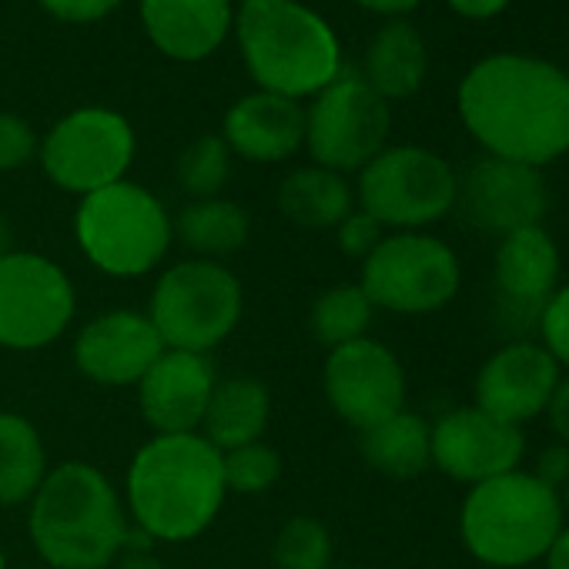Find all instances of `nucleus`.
<instances>
[{"label":"nucleus","instance_id":"obj_1","mask_svg":"<svg viewBox=\"0 0 569 569\" xmlns=\"http://www.w3.org/2000/svg\"><path fill=\"white\" fill-rule=\"evenodd\" d=\"M456 108L489 158L542 171L569 154V74L542 58H482L466 71Z\"/></svg>","mask_w":569,"mask_h":569},{"label":"nucleus","instance_id":"obj_2","mask_svg":"<svg viewBox=\"0 0 569 569\" xmlns=\"http://www.w3.org/2000/svg\"><path fill=\"white\" fill-rule=\"evenodd\" d=\"M121 499L141 539L191 542L211 529L228 499L221 452L201 432L151 436L128 462Z\"/></svg>","mask_w":569,"mask_h":569},{"label":"nucleus","instance_id":"obj_3","mask_svg":"<svg viewBox=\"0 0 569 569\" xmlns=\"http://www.w3.org/2000/svg\"><path fill=\"white\" fill-rule=\"evenodd\" d=\"M28 536L51 569H111L138 532L121 489L98 466L68 459L28 502Z\"/></svg>","mask_w":569,"mask_h":569},{"label":"nucleus","instance_id":"obj_4","mask_svg":"<svg viewBox=\"0 0 569 569\" xmlns=\"http://www.w3.org/2000/svg\"><path fill=\"white\" fill-rule=\"evenodd\" d=\"M231 34L258 91L299 104L346 71L339 34L302 0H241Z\"/></svg>","mask_w":569,"mask_h":569},{"label":"nucleus","instance_id":"obj_5","mask_svg":"<svg viewBox=\"0 0 569 569\" xmlns=\"http://www.w3.org/2000/svg\"><path fill=\"white\" fill-rule=\"evenodd\" d=\"M556 489L542 486L529 469H512L469 486L459 506V539L466 552L492 569H522L539 562L566 526Z\"/></svg>","mask_w":569,"mask_h":569},{"label":"nucleus","instance_id":"obj_6","mask_svg":"<svg viewBox=\"0 0 569 569\" xmlns=\"http://www.w3.org/2000/svg\"><path fill=\"white\" fill-rule=\"evenodd\" d=\"M74 241L91 268L134 281L164 264L174 244V218L151 188L124 178L78 198Z\"/></svg>","mask_w":569,"mask_h":569},{"label":"nucleus","instance_id":"obj_7","mask_svg":"<svg viewBox=\"0 0 569 569\" xmlns=\"http://www.w3.org/2000/svg\"><path fill=\"white\" fill-rule=\"evenodd\" d=\"M144 316L164 349L211 356L244 316V284L224 261L181 258L158 271Z\"/></svg>","mask_w":569,"mask_h":569},{"label":"nucleus","instance_id":"obj_8","mask_svg":"<svg viewBox=\"0 0 569 569\" xmlns=\"http://www.w3.org/2000/svg\"><path fill=\"white\" fill-rule=\"evenodd\" d=\"M456 168L419 144H386L356 178V204L386 231H426L456 211Z\"/></svg>","mask_w":569,"mask_h":569},{"label":"nucleus","instance_id":"obj_9","mask_svg":"<svg viewBox=\"0 0 569 569\" xmlns=\"http://www.w3.org/2000/svg\"><path fill=\"white\" fill-rule=\"evenodd\" d=\"M359 284L376 312L432 316L459 296L462 264L452 244L429 231H389L362 261Z\"/></svg>","mask_w":569,"mask_h":569},{"label":"nucleus","instance_id":"obj_10","mask_svg":"<svg viewBox=\"0 0 569 569\" xmlns=\"http://www.w3.org/2000/svg\"><path fill=\"white\" fill-rule=\"evenodd\" d=\"M138 158L134 124L114 108H78L48 128L38 148L41 171L68 194H94L128 178Z\"/></svg>","mask_w":569,"mask_h":569},{"label":"nucleus","instance_id":"obj_11","mask_svg":"<svg viewBox=\"0 0 569 569\" xmlns=\"http://www.w3.org/2000/svg\"><path fill=\"white\" fill-rule=\"evenodd\" d=\"M78 316V289L61 261L11 248L0 254V349L41 352L54 346Z\"/></svg>","mask_w":569,"mask_h":569},{"label":"nucleus","instance_id":"obj_12","mask_svg":"<svg viewBox=\"0 0 569 569\" xmlns=\"http://www.w3.org/2000/svg\"><path fill=\"white\" fill-rule=\"evenodd\" d=\"M389 101H382L352 68L306 108V151L312 164L339 174H359L389 144Z\"/></svg>","mask_w":569,"mask_h":569},{"label":"nucleus","instance_id":"obj_13","mask_svg":"<svg viewBox=\"0 0 569 569\" xmlns=\"http://www.w3.org/2000/svg\"><path fill=\"white\" fill-rule=\"evenodd\" d=\"M322 392L332 412L349 429L366 432L376 422L406 409L409 382L399 356L386 342L366 336L326 356Z\"/></svg>","mask_w":569,"mask_h":569},{"label":"nucleus","instance_id":"obj_14","mask_svg":"<svg viewBox=\"0 0 569 569\" xmlns=\"http://www.w3.org/2000/svg\"><path fill=\"white\" fill-rule=\"evenodd\" d=\"M559 248L542 224H529L499 238L492 258L496 312L499 322L509 326L512 339H526V329H536L542 306L559 289Z\"/></svg>","mask_w":569,"mask_h":569},{"label":"nucleus","instance_id":"obj_15","mask_svg":"<svg viewBox=\"0 0 569 569\" xmlns=\"http://www.w3.org/2000/svg\"><path fill=\"white\" fill-rule=\"evenodd\" d=\"M456 208L476 231L502 238L509 231L542 224L549 188L539 168L486 154L459 174Z\"/></svg>","mask_w":569,"mask_h":569},{"label":"nucleus","instance_id":"obj_16","mask_svg":"<svg viewBox=\"0 0 569 569\" xmlns=\"http://www.w3.org/2000/svg\"><path fill=\"white\" fill-rule=\"evenodd\" d=\"M526 456V432L499 422L476 406L449 409L432 422V466L462 482L479 486L502 472L519 469Z\"/></svg>","mask_w":569,"mask_h":569},{"label":"nucleus","instance_id":"obj_17","mask_svg":"<svg viewBox=\"0 0 569 569\" xmlns=\"http://www.w3.org/2000/svg\"><path fill=\"white\" fill-rule=\"evenodd\" d=\"M161 352L164 346L151 319L138 309L91 316L71 342L74 369L101 389H134Z\"/></svg>","mask_w":569,"mask_h":569},{"label":"nucleus","instance_id":"obj_18","mask_svg":"<svg viewBox=\"0 0 569 569\" xmlns=\"http://www.w3.org/2000/svg\"><path fill=\"white\" fill-rule=\"evenodd\" d=\"M562 379L552 356L532 339H512L499 346L476 372L472 406L499 422L526 426L546 412V402Z\"/></svg>","mask_w":569,"mask_h":569},{"label":"nucleus","instance_id":"obj_19","mask_svg":"<svg viewBox=\"0 0 569 569\" xmlns=\"http://www.w3.org/2000/svg\"><path fill=\"white\" fill-rule=\"evenodd\" d=\"M218 379L211 356L164 349L134 386L141 419L154 436L198 432Z\"/></svg>","mask_w":569,"mask_h":569},{"label":"nucleus","instance_id":"obj_20","mask_svg":"<svg viewBox=\"0 0 569 569\" xmlns=\"http://www.w3.org/2000/svg\"><path fill=\"white\" fill-rule=\"evenodd\" d=\"M221 138L231 158L281 164L306 148V108L292 98L251 91L228 108Z\"/></svg>","mask_w":569,"mask_h":569},{"label":"nucleus","instance_id":"obj_21","mask_svg":"<svg viewBox=\"0 0 569 569\" xmlns=\"http://www.w3.org/2000/svg\"><path fill=\"white\" fill-rule=\"evenodd\" d=\"M148 41L171 61L194 64L211 58L234 24L231 0H141Z\"/></svg>","mask_w":569,"mask_h":569},{"label":"nucleus","instance_id":"obj_22","mask_svg":"<svg viewBox=\"0 0 569 569\" xmlns=\"http://www.w3.org/2000/svg\"><path fill=\"white\" fill-rule=\"evenodd\" d=\"M268 422H271V389L258 376H228L218 379L198 432L218 452H228L264 439Z\"/></svg>","mask_w":569,"mask_h":569},{"label":"nucleus","instance_id":"obj_23","mask_svg":"<svg viewBox=\"0 0 569 569\" xmlns=\"http://www.w3.org/2000/svg\"><path fill=\"white\" fill-rule=\"evenodd\" d=\"M426 71L429 51L422 34L409 21H389L369 41L359 74L382 101H406L426 84Z\"/></svg>","mask_w":569,"mask_h":569},{"label":"nucleus","instance_id":"obj_24","mask_svg":"<svg viewBox=\"0 0 569 569\" xmlns=\"http://www.w3.org/2000/svg\"><path fill=\"white\" fill-rule=\"evenodd\" d=\"M352 208L356 184L349 181V174L319 164L292 168L278 184V211L309 231H336Z\"/></svg>","mask_w":569,"mask_h":569},{"label":"nucleus","instance_id":"obj_25","mask_svg":"<svg viewBox=\"0 0 569 569\" xmlns=\"http://www.w3.org/2000/svg\"><path fill=\"white\" fill-rule=\"evenodd\" d=\"M362 459L389 479H416L432 466V422L412 409L359 432Z\"/></svg>","mask_w":569,"mask_h":569},{"label":"nucleus","instance_id":"obj_26","mask_svg":"<svg viewBox=\"0 0 569 569\" xmlns=\"http://www.w3.org/2000/svg\"><path fill=\"white\" fill-rule=\"evenodd\" d=\"M251 238V214L218 194V198H194L174 214V241H181L191 258L224 261L238 254Z\"/></svg>","mask_w":569,"mask_h":569},{"label":"nucleus","instance_id":"obj_27","mask_svg":"<svg viewBox=\"0 0 569 569\" xmlns=\"http://www.w3.org/2000/svg\"><path fill=\"white\" fill-rule=\"evenodd\" d=\"M48 446L41 429L11 409H0V506H28L48 479Z\"/></svg>","mask_w":569,"mask_h":569},{"label":"nucleus","instance_id":"obj_28","mask_svg":"<svg viewBox=\"0 0 569 569\" xmlns=\"http://www.w3.org/2000/svg\"><path fill=\"white\" fill-rule=\"evenodd\" d=\"M372 319H376V306L362 292V284L342 281V284H329L326 292L316 296L309 309V332L326 352H332L339 346L366 339Z\"/></svg>","mask_w":569,"mask_h":569},{"label":"nucleus","instance_id":"obj_29","mask_svg":"<svg viewBox=\"0 0 569 569\" xmlns=\"http://www.w3.org/2000/svg\"><path fill=\"white\" fill-rule=\"evenodd\" d=\"M271 562L274 569H336L332 529L312 512L289 516L271 539Z\"/></svg>","mask_w":569,"mask_h":569},{"label":"nucleus","instance_id":"obj_30","mask_svg":"<svg viewBox=\"0 0 569 569\" xmlns=\"http://www.w3.org/2000/svg\"><path fill=\"white\" fill-rule=\"evenodd\" d=\"M178 188L194 198H218L231 178V151L221 134H201L194 138L174 164Z\"/></svg>","mask_w":569,"mask_h":569},{"label":"nucleus","instance_id":"obj_31","mask_svg":"<svg viewBox=\"0 0 569 569\" xmlns=\"http://www.w3.org/2000/svg\"><path fill=\"white\" fill-rule=\"evenodd\" d=\"M221 472H224V486L228 496H261L268 489L278 486L281 479V456L274 446H268L264 439L238 446L221 452Z\"/></svg>","mask_w":569,"mask_h":569},{"label":"nucleus","instance_id":"obj_32","mask_svg":"<svg viewBox=\"0 0 569 569\" xmlns=\"http://www.w3.org/2000/svg\"><path fill=\"white\" fill-rule=\"evenodd\" d=\"M536 336L539 346L552 356V362L569 372V284H559L542 306L536 319Z\"/></svg>","mask_w":569,"mask_h":569},{"label":"nucleus","instance_id":"obj_33","mask_svg":"<svg viewBox=\"0 0 569 569\" xmlns=\"http://www.w3.org/2000/svg\"><path fill=\"white\" fill-rule=\"evenodd\" d=\"M38 131L14 111H0V171H21L38 158Z\"/></svg>","mask_w":569,"mask_h":569},{"label":"nucleus","instance_id":"obj_34","mask_svg":"<svg viewBox=\"0 0 569 569\" xmlns=\"http://www.w3.org/2000/svg\"><path fill=\"white\" fill-rule=\"evenodd\" d=\"M389 231L369 214V211H362L359 204L342 218V224L336 228V241H339V251L346 254V258H352V261H366L372 251H376V244L386 238Z\"/></svg>","mask_w":569,"mask_h":569},{"label":"nucleus","instance_id":"obj_35","mask_svg":"<svg viewBox=\"0 0 569 569\" xmlns=\"http://www.w3.org/2000/svg\"><path fill=\"white\" fill-rule=\"evenodd\" d=\"M38 8L61 24H98L121 8V0H38Z\"/></svg>","mask_w":569,"mask_h":569},{"label":"nucleus","instance_id":"obj_36","mask_svg":"<svg viewBox=\"0 0 569 569\" xmlns=\"http://www.w3.org/2000/svg\"><path fill=\"white\" fill-rule=\"evenodd\" d=\"M529 472H532L542 486L562 492L566 482H569V446H562V442L546 446V449L536 456V466H532Z\"/></svg>","mask_w":569,"mask_h":569},{"label":"nucleus","instance_id":"obj_37","mask_svg":"<svg viewBox=\"0 0 569 569\" xmlns=\"http://www.w3.org/2000/svg\"><path fill=\"white\" fill-rule=\"evenodd\" d=\"M542 416L549 419L552 436H556L562 446H569V372L556 382V389H552V396H549Z\"/></svg>","mask_w":569,"mask_h":569},{"label":"nucleus","instance_id":"obj_38","mask_svg":"<svg viewBox=\"0 0 569 569\" xmlns=\"http://www.w3.org/2000/svg\"><path fill=\"white\" fill-rule=\"evenodd\" d=\"M114 569H171V566L154 552V542H148V539H141V536H134V542L118 556Z\"/></svg>","mask_w":569,"mask_h":569},{"label":"nucleus","instance_id":"obj_39","mask_svg":"<svg viewBox=\"0 0 569 569\" xmlns=\"http://www.w3.org/2000/svg\"><path fill=\"white\" fill-rule=\"evenodd\" d=\"M446 4L469 21H489L496 14H502L509 8V0H446Z\"/></svg>","mask_w":569,"mask_h":569},{"label":"nucleus","instance_id":"obj_40","mask_svg":"<svg viewBox=\"0 0 569 569\" xmlns=\"http://www.w3.org/2000/svg\"><path fill=\"white\" fill-rule=\"evenodd\" d=\"M359 8H366V11H372V14H382V18H402V14H409V11H416L422 0H356Z\"/></svg>","mask_w":569,"mask_h":569},{"label":"nucleus","instance_id":"obj_41","mask_svg":"<svg viewBox=\"0 0 569 569\" xmlns=\"http://www.w3.org/2000/svg\"><path fill=\"white\" fill-rule=\"evenodd\" d=\"M546 569H569V526H562L552 539V546L542 556Z\"/></svg>","mask_w":569,"mask_h":569},{"label":"nucleus","instance_id":"obj_42","mask_svg":"<svg viewBox=\"0 0 569 569\" xmlns=\"http://www.w3.org/2000/svg\"><path fill=\"white\" fill-rule=\"evenodd\" d=\"M14 244H11V224H8V218L0 214V254H8Z\"/></svg>","mask_w":569,"mask_h":569},{"label":"nucleus","instance_id":"obj_43","mask_svg":"<svg viewBox=\"0 0 569 569\" xmlns=\"http://www.w3.org/2000/svg\"><path fill=\"white\" fill-rule=\"evenodd\" d=\"M559 499H562V509H566V512H569V482H566V489H562V492H559Z\"/></svg>","mask_w":569,"mask_h":569},{"label":"nucleus","instance_id":"obj_44","mask_svg":"<svg viewBox=\"0 0 569 569\" xmlns=\"http://www.w3.org/2000/svg\"><path fill=\"white\" fill-rule=\"evenodd\" d=\"M0 569H8V552H4V546H0Z\"/></svg>","mask_w":569,"mask_h":569},{"label":"nucleus","instance_id":"obj_45","mask_svg":"<svg viewBox=\"0 0 569 569\" xmlns=\"http://www.w3.org/2000/svg\"><path fill=\"white\" fill-rule=\"evenodd\" d=\"M346 569H369V566H346Z\"/></svg>","mask_w":569,"mask_h":569}]
</instances>
